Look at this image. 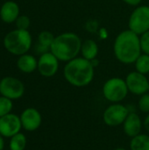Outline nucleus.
<instances>
[{
  "mask_svg": "<svg viewBox=\"0 0 149 150\" xmlns=\"http://www.w3.org/2000/svg\"><path fill=\"white\" fill-rule=\"evenodd\" d=\"M113 53L123 64H133L142 54L140 35L130 29L119 33L113 43Z\"/></svg>",
  "mask_w": 149,
  "mask_h": 150,
  "instance_id": "obj_1",
  "label": "nucleus"
},
{
  "mask_svg": "<svg viewBox=\"0 0 149 150\" xmlns=\"http://www.w3.org/2000/svg\"><path fill=\"white\" fill-rule=\"evenodd\" d=\"M95 68L90 61L82 56L66 62L63 69L65 80L74 87L82 88L88 86L94 79Z\"/></svg>",
  "mask_w": 149,
  "mask_h": 150,
  "instance_id": "obj_2",
  "label": "nucleus"
},
{
  "mask_svg": "<svg viewBox=\"0 0 149 150\" xmlns=\"http://www.w3.org/2000/svg\"><path fill=\"white\" fill-rule=\"evenodd\" d=\"M82 42L81 38L76 33H62L55 36L50 47V52L60 62H68L78 56L81 52Z\"/></svg>",
  "mask_w": 149,
  "mask_h": 150,
  "instance_id": "obj_3",
  "label": "nucleus"
},
{
  "mask_svg": "<svg viewBox=\"0 0 149 150\" xmlns=\"http://www.w3.org/2000/svg\"><path fill=\"white\" fill-rule=\"evenodd\" d=\"M32 43V35L28 30L15 29L9 32L4 38V48L14 55L27 54Z\"/></svg>",
  "mask_w": 149,
  "mask_h": 150,
  "instance_id": "obj_4",
  "label": "nucleus"
},
{
  "mask_svg": "<svg viewBox=\"0 0 149 150\" xmlns=\"http://www.w3.org/2000/svg\"><path fill=\"white\" fill-rule=\"evenodd\" d=\"M102 92L104 98L111 103H120L128 95V88L125 79L120 77H112L105 81Z\"/></svg>",
  "mask_w": 149,
  "mask_h": 150,
  "instance_id": "obj_5",
  "label": "nucleus"
},
{
  "mask_svg": "<svg viewBox=\"0 0 149 150\" xmlns=\"http://www.w3.org/2000/svg\"><path fill=\"white\" fill-rule=\"evenodd\" d=\"M128 29L138 35L149 31L148 5H139L133 11L128 20Z\"/></svg>",
  "mask_w": 149,
  "mask_h": 150,
  "instance_id": "obj_6",
  "label": "nucleus"
},
{
  "mask_svg": "<svg viewBox=\"0 0 149 150\" xmlns=\"http://www.w3.org/2000/svg\"><path fill=\"white\" fill-rule=\"evenodd\" d=\"M129 113L130 110L128 106H126L120 103H113L104 111L103 121L108 127H119L123 125Z\"/></svg>",
  "mask_w": 149,
  "mask_h": 150,
  "instance_id": "obj_7",
  "label": "nucleus"
},
{
  "mask_svg": "<svg viewBox=\"0 0 149 150\" xmlns=\"http://www.w3.org/2000/svg\"><path fill=\"white\" fill-rule=\"evenodd\" d=\"M25 93L24 83L13 76H5L0 80V94L11 100L20 98Z\"/></svg>",
  "mask_w": 149,
  "mask_h": 150,
  "instance_id": "obj_8",
  "label": "nucleus"
},
{
  "mask_svg": "<svg viewBox=\"0 0 149 150\" xmlns=\"http://www.w3.org/2000/svg\"><path fill=\"white\" fill-rule=\"evenodd\" d=\"M126 83L129 92L136 96H141L149 91V80L146 75L138 71L130 72L126 77Z\"/></svg>",
  "mask_w": 149,
  "mask_h": 150,
  "instance_id": "obj_9",
  "label": "nucleus"
},
{
  "mask_svg": "<svg viewBox=\"0 0 149 150\" xmlns=\"http://www.w3.org/2000/svg\"><path fill=\"white\" fill-rule=\"evenodd\" d=\"M59 62L60 61L49 51L40 55L37 70L44 77H52L58 72Z\"/></svg>",
  "mask_w": 149,
  "mask_h": 150,
  "instance_id": "obj_10",
  "label": "nucleus"
},
{
  "mask_svg": "<svg viewBox=\"0 0 149 150\" xmlns=\"http://www.w3.org/2000/svg\"><path fill=\"white\" fill-rule=\"evenodd\" d=\"M22 127L20 118L13 113H8L0 118V134L11 138L19 133Z\"/></svg>",
  "mask_w": 149,
  "mask_h": 150,
  "instance_id": "obj_11",
  "label": "nucleus"
},
{
  "mask_svg": "<svg viewBox=\"0 0 149 150\" xmlns=\"http://www.w3.org/2000/svg\"><path fill=\"white\" fill-rule=\"evenodd\" d=\"M19 118L22 127L28 132L36 131L40 127L42 122L40 112L37 109L32 107H29L24 110Z\"/></svg>",
  "mask_w": 149,
  "mask_h": 150,
  "instance_id": "obj_12",
  "label": "nucleus"
},
{
  "mask_svg": "<svg viewBox=\"0 0 149 150\" xmlns=\"http://www.w3.org/2000/svg\"><path fill=\"white\" fill-rule=\"evenodd\" d=\"M142 126L143 122L139 114L131 112L123 123V130L125 134L132 139L141 134Z\"/></svg>",
  "mask_w": 149,
  "mask_h": 150,
  "instance_id": "obj_13",
  "label": "nucleus"
},
{
  "mask_svg": "<svg viewBox=\"0 0 149 150\" xmlns=\"http://www.w3.org/2000/svg\"><path fill=\"white\" fill-rule=\"evenodd\" d=\"M19 6L18 4L11 0L4 2L0 8V18L3 22L11 24L16 21L19 16Z\"/></svg>",
  "mask_w": 149,
  "mask_h": 150,
  "instance_id": "obj_14",
  "label": "nucleus"
},
{
  "mask_svg": "<svg viewBox=\"0 0 149 150\" xmlns=\"http://www.w3.org/2000/svg\"><path fill=\"white\" fill-rule=\"evenodd\" d=\"M18 69L25 74L34 72L38 68V60L32 54H25L18 56L17 61Z\"/></svg>",
  "mask_w": 149,
  "mask_h": 150,
  "instance_id": "obj_15",
  "label": "nucleus"
},
{
  "mask_svg": "<svg viewBox=\"0 0 149 150\" xmlns=\"http://www.w3.org/2000/svg\"><path fill=\"white\" fill-rule=\"evenodd\" d=\"M98 53H99V47L97 43L94 40L88 39L82 42L81 52H80L82 57L85 58L86 60L92 61L97 58Z\"/></svg>",
  "mask_w": 149,
  "mask_h": 150,
  "instance_id": "obj_16",
  "label": "nucleus"
},
{
  "mask_svg": "<svg viewBox=\"0 0 149 150\" xmlns=\"http://www.w3.org/2000/svg\"><path fill=\"white\" fill-rule=\"evenodd\" d=\"M130 150H149V135L140 134L132 138L130 142Z\"/></svg>",
  "mask_w": 149,
  "mask_h": 150,
  "instance_id": "obj_17",
  "label": "nucleus"
},
{
  "mask_svg": "<svg viewBox=\"0 0 149 150\" xmlns=\"http://www.w3.org/2000/svg\"><path fill=\"white\" fill-rule=\"evenodd\" d=\"M26 146V138L24 134L18 133L12 137L10 141V149L11 150H24Z\"/></svg>",
  "mask_w": 149,
  "mask_h": 150,
  "instance_id": "obj_18",
  "label": "nucleus"
},
{
  "mask_svg": "<svg viewBox=\"0 0 149 150\" xmlns=\"http://www.w3.org/2000/svg\"><path fill=\"white\" fill-rule=\"evenodd\" d=\"M136 71L147 75L149 73V54L142 53L134 62Z\"/></svg>",
  "mask_w": 149,
  "mask_h": 150,
  "instance_id": "obj_19",
  "label": "nucleus"
},
{
  "mask_svg": "<svg viewBox=\"0 0 149 150\" xmlns=\"http://www.w3.org/2000/svg\"><path fill=\"white\" fill-rule=\"evenodd\" d=\"M54 38H55V36L51 32L42 31L38 35V43L50 48L52 43L54 42Z\"/></svg>",
  "mask_w": 149,
  "mask_h": 150,
  "instance_id": "obj_20",
  "label": "nucleus"
},
{
  "mask_svg": "<svg viewBox=\"0 0 149 150\" xmlns=\"http://www.w3.org/2000/svg\"><path fill=\"white\" fill-rule=\"evenodd\" d=\"M12 106H13L12 100L4 96H1L0 97V118L8 113H11Z\"/></svg>",
  "mask_w": 149,
  "mask_h": 150,
  "instance_id": "obj_21",
  "label": "nucleus"
},
{
  "mask_svg": "<svg viewBox=\"0 0 149 150\" xmlns=\"http://www.w3.org/2000/svg\"><path fill=\"white\" fill-rule=\"evenodd\" d=\"M138 107L141 112L149 113V93L143 94L140 96V99L138 102Z\"/></svg>",
  "mask_w": 149,
  "mask_h": 150,
  "instance_id": "obj_22",
  "label": "nucleus"
},
{
  "mask_svg": "<svg viewBox=\"0 0 149 150\" xmlns=\"http://www.w3.org/2000/svg\"><path fill=\"white\" fill-rule=\"evenodd\" d=\"M15 24H16V27L18 29L28 30L30 24H31V20H30L29 17H27L26 15H19L18 18L16 19Z\"/></svg>",
  "mask_w": 149,
  "mask_h": 150,
  "instance_id": "obj_23",
  "label": "nucleus"
},
{
  "mask_svg": "<svg viewBox=\"0 0 149 150\" xmlns=\"http://www.w3.org/2000/svg\"><path fill=\"white\" fill-rule=\"evenodd\" d=\"M140 40L142 53L149 54V31L140 35Z\"/></svg>",
  "mask_w": 149,
  "mask_h": 150,
  "instance_id": "obj_24",
  "label": "nucleus"
},
{
  "mask_svg": "<svg viewBox=\"0 0 149 150\" xmlns=\"http://www.w3.org/2000/svg\"><path fill=\"white\" fill-rule=\"evenodd\" d=\"M86 30L90 33H95L98 29V23L97 20H89L85 25Z\"/></svg>",
  "mask_w": 149,
  "mask_h": 150,
  "instance_id": "obj_25",
  "label": "nucleus"
},
{
  "mask_svg": "<svg viewBox=\"0 0 149 150\" xmlns=\"http://www.w3.org/2000/svg\"><path fill=\"white\" fill-rule=\"evenodd\" d=\"M141 1L142 0H123V2L126 3V4L131 5V6H136V7L141 5Z\"/></svg>",
  "mask_w": 149,
  "mask_h": 150,
  "instance_id": "obj_26",
  "label": "nucleus"
},
{
  "mask_svg": "<svg viewBox=\"0 0 149 150\" xmlns=\"http://www.w3.org/2000/svg\"><path fill=\"white\" fill-rule=\"evenodd\" d=\"M143 125H144L145 129L149 133V113L146 116V118H145V120L143 121Z\"/></svg>",
  "mask_w": 149,
  "mask_h": 150,
  "instance_id": "obj_27",
  "label": "nucleus"
},
{
  "mask_svg": "<svg viewBox=\"0 0 149 150\" xmlns=\"http://www.w3.org/2000/svg\"><path fill=\"white\" fill-rule=\"evenodd\" d=\"M4 138L3 136L0 134V150H4Z\"/></svg>",
  "mask_w": 149,
  "mask_h": 150,
  "instance_id": "obj_28",
  "label": "nucleus"
},
{
  "mask_svg": "<svg viewBox=\"0 0 149 150\" xmlns=\"http://www.w3.org/2000/svg\"><path fill=\"white\" fill-rule=\"evenodd\" d=\"M90 62H91V63H92V65H93L94 68H96V67L98 66L99 61L97 60V58H96V59H94V60H92V61H90Z\"/></svg>",
  "mask_w": 149,
  "mask_h": 150,
  "instance_id": "obj_29",
  "label": "nucleus"
},
{
  "mask_svg": "<svg viewBox=\"0 0 149 150\" xmlns=\"http://www.w3.org/2000/svg\"><path fill=\"white\" fill-rule=\"evenodd\" d=\"M113 150H127L126 149H125V148H117V149H115Z\"/></svg>",
  "mask_w": 149,
  "mask_h": 150,
  "instance_id": "obj_30",
  "label": "nucleus"
}]
</instances>
